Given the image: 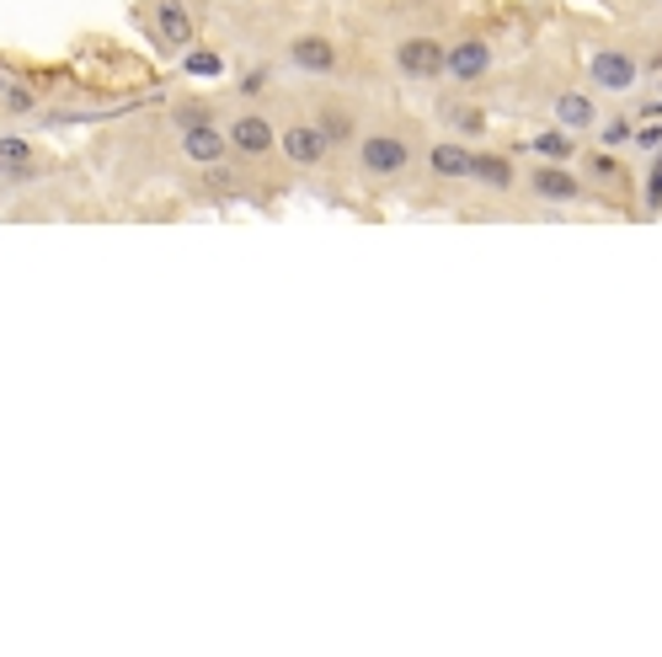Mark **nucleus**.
Returning a JSON list of instances; mask_svg holds the SVG:
<instances>
[{"mask_svg": "<svg viewBox=\"0 0 662 657\" xmlns=\"http://www.w3.org/2000/svg\"><path fill=\"white\" fill-rule=\"evenodd\" d=\"M411 166V144L391 129H374V134H358V172L385 182V177H400Z\"/></svg>", "mask_w": 662, "mask_h": 657, "instance_id": "nucleus-1", "label": "nucleus"}, {"mask_svg": "<svg viewBox=\"0 0 662 657\" xmlns=\"http://www.w3.org/2000/svg\"><path fill=\"white\" fill-rule=\"evenodd\" d=\"M225 144H230V155H241V161H263V155L278 150V129L267 124L263 113H241V118H230Z\"/></svg>", "mask_w": 662, "mask_h": 657, "instance_id": "nucleus-2", "label": "nucleus"}, {"mask_svg": "<svg viewBox=\"0 0 662 657\" xmlns=\"http://www.w3.org/2000/svg\"><path fill=\"white\" fill-rule=\"evenodd\" d=\"M283 60H289V70H300V75H336V65H342L336 43L321 38V33H300V38H289Z\"/></svg>", "mask_w": 662, "mask_h": 657, "instance_id": "nucleus-3", "label": "nucleus"}, {"mask_svg": "<svg viewBox=\"0 0 662 657\" xmlns=\"http://www.w3.org/2000/svg\"><path fill=\"white\" fill-rule=\"evenodd\" d=\"M396 70L406 80H438L444 75V43L438 38H400Z\"/></svg>", "mask_w": 662, "mask_h": 657, "instance_id": "nucleus-4", "label": "nucleus"}, {"mask_svg": "<svg viewBox=\"0 0 662 657\" xmlns=\"http://www.w3.org/2000/svg\"><path fill=\"white\" fill-rule=\"evenodd\" d=\"M278 150L294 166H321L331 155V139L321 134V124H289V129H278Z\"/></svg>", "mask_w": 662, "mask_h": 657, "instance_id": "nucleus-5", "label": "nucleus"}, {"mask_svg": "<svg viewBox=\"0 0 662 657\" xmlns=\"http://www.w3.org/2000/svg\"><path fill=\"white\" fill-rule=\"evenodd\" d=\"M588 75H594L598 91H631L636 75H641V65H636L625 49H594V54H588Z\"/></svg>", "mask_w": 662, "mask_h": 657, "instance_id": "nucleus-6", "label": "nucleus"}, {"mask_svg": "<svg viewBox=\"0 0 662 657\" xmlns=\"http://www.w3.org/2000/svg\"><path fill=\"white\" fill-rule=\"evenodd\" d=\"M492 43L486 38H460L455 49H444V75L449 80H460V86H470V80H481L486 70H492Z\"/></svg>", "mask_w": 662, "mask_h": 657, "instance_id": "nucleus-7", "label": "nucleus"}, {"mask_svg": "<svg viewBox=\"0 0 662 657\" xmlns=\"http://www.w3.org/2000/svg\"><path fill=\"white\" fill-rule=\"evenodd\" d=\"M524 182H530V193L539 198V203H577V198H583V182H577L561 161H539Z\"/></svg>", "mask_w": 662, "mask_h": 657, "instance_id": "nucleus-8", "label": "nucleus"}, {"mask_svg": "<svg viewBox=\"0 0 662 657\" xmlns=\"http://www.w3.org/2000/svg\"><path fill=\"white\" fill-rule=\"evenodd\" d=\"M470 182L486 188V193H508V188H519V172H513L508 155H497V150H475V155H470Z\"/></svg>", "mask_w": 662, "mask_h": 657, "instance_id": "nucleus-9", "label": "nucleus"}, {"mask_svg": "<svg viewBox=\"0 0 662 657\" xmlns=\"http://www.w3.org/2000/svg\"><path fill=\"white\" fill-rule=\"evenodd\" d=\"M155 38H161V49H193V11L182 0H161L155 5Z\"/></svg>", "mask_w": 662, "mask_h": 657, "instance_id": "nucleus-10", "label": "nucleus"}, {"mask_svg": "<svg viewBox=\"0 0 662 657\" xmlns=\"http://www.w3.org/2000/svg\"><path fill=\"white\" fill-rule=\"evenodd\" d=\"M470 155H475V150H464L460 139H433L428 172H433L438 182H470Z\"/></svg>", "mask_w": 662, "mask_h": 657, "instance_id": "nucleus-11", "label": "nucleus"}, {"mask_svg": "<svg viewBox=\"0 0 662 657\" xmlns=\"http://www.w3.org/2000/svg\"><path fill=\"white\" fill-rule=\"evenodd\" d=\"M182 155H188L193 166H219V161L230 155L225 129H214V124H193V129H182Z\"/></svg>", "mask_w": 662, "mask_h": 657, "instance_id": "nucleus-12", "label": "nucleus"}, {"mask_svg": "<svg viewBox=\"0 0 662 657\" xmlns=\"http://www.w3.org/2000/svg\"><path fill=\"white\" fill-rule=\"evenodd\" d=\"M556 124L572 134H594L598 129V102L588 91H556Z\"/></svg>", "mask_w": 662, "mask_h": 657, "instance_id": "nucleus-13", "label": "nucleus"}, {"mask_svg": "<svg viewBox=\"0 0 662 657\" xmlns=\"http://www.w3.org/2000/svg\"><path fill=\"white\" fill-rule=\"evenodd\" d=\"M530 150L539 155V161H572L577 155V139H572V129H545V134H534L530 139Z\"/></svg>", "mask_w": 662, "mask_h": 657, "instance_id": "nucleus-14", "label": "nucleus"}, {"mask_svg": "<svg viewBox=\"0 0 662 657\" xmlns=\"http://www.w3.org/2000/svg\"><path fill=\"white\" fill-rule=\"evenodd\" d=\"M588 182H598V188H631V172L609 150H594L588 155Z\"/></svg>", "mask_w": 662, "mask_h": 657, "instance_id": "nucleus-15", "label": "nucleus"}, {"mask_svg": "<svg viewBox=\"0 0 662 657\" xmlns=\"http://www.w3.org/2000/svg\"><path fill=\"white\" fill-rule=\"evenodd\" d=\"M316 124H321V134L331 139V150H336V144H347V139H358V134H353V113H347V108H321V118H316Z\"/></svg>", "mask_w": 662, "mask_h": 657, "instance_id": "nucleus-16", "label": "nucleus"}, {"mask_svg": "<svg viewBox=\"0 0 662 657\" xmlns=\"http://www.w3.org/2000/svg\"><path fill=\"white\" fill-rule=\"evenodd\" d=\"M0 161H5V172H27L33 166V144L16 139V134H0Z\"/></svg>", "mask_w": 662, "mask_h": 657, "instance_id": "nucleus-17", "label": "nucleus"}, {"mask_svg": "<svg viewBox=\"0 0 662 657\" xmlns=\"http://www.w3.org/2000/svg\"><path fill=\"white\" fill-rule=\"evenodd\" d=\"M444 118H449V129H460V134H481V129H486V118H481L475 108H464V102H449V108H444Z\"/></svg>", "mask_w": 662, "mask_h": 657, "instance_id": "nucleus-18", "label": "nucleus"}, {"mask_svg": "<svg viewBox=\"0 0 662 657\" xmlns=\"http://www.w3.org/2000/svg\"><path fill=\"white\" fill-rule=\"evenodd\" d=\"M598 144H603V150L631 144V118H609V124H598Z\"/></svg>", "mask_w": 662, "mask_h": 657, "instance_id": "nucleus-19", "label": "nucleus"}, {"mask_svg": "<svg viewBox=\"0 0 662 657\" xmlns=\"http://www.w3.org/2000/svg\"><path fill=\"white\" fill-rule=\"evenodd\" d=\"M33 102H38V97H33L27 86H5V97H0V108H5V113H16V118H22V113H33Z\"/></svg>", "mask_w": 662, "mask_h": 657, "instance_id": "nucleus-20", "label": "nucleus"}, {"mask_svg": "<svg viewBox=\"0 0 662 657\" xmlns=\"http://www.w3.org/2000/svg\"><path fill=\"white\" fill-rule=\"evenodd\" d=\"M631 139H636L647 155H658V150H662V124H652V129H641V134H631Z\"/></svg>", "mask_w": 662, "mask_h": 657, "instance_id": "nucleus-21", "label": "nucleus"}, {"mask_svg": "<svg viewBox=\"0 0 662 657\" xmlns=\"http://www.w3.org/2000/svg\"><path fill=\"white\" fill-rule=\"evenodd\" d=\"M188 70H193V75H219V60L203 49V54H188Z\"/></svg>", "mask_w": 662, "mask_h": 657, "instance_id": "nucleus-22", "label": "nucleus"}, {"mask_svg": "<svg viewBox=\"0 0 662 657\" xmlns=\"http://www.w3.org/2000/svg\"><path fill=\"white\" fill-rule=\"evenodd\" d=\"M647 203L662 209V150H658V166H652V188H647Z\"/></svg>", "mask_w": 662, "mask_h": 657, "instance_id": "nucleus-23", "label": "nucleus"}, {"mask_svg": "<svg viewBox=\"0 0 662 657\" xmlns=\"http://www.w3.org/2000/svg\"><path fill=\"white\" fill-rule=\"evenodd\" d=\"M641 113H647V118H662V86H658V102H652V108H641Z\"/></svg>", "mask_w": 662, "mask_h": 657, "instance_id": "nucleus-24", "label": "nucleus"}, {"mask_svg": "<svg viewBox=\"0 0 662 657\" xmlns=\"http://www.w3.org/2000/svg\"><path fill=\"white\" fill-rule=\"evenodd\" d=\"M5 86H11V80H5V75H0V97H5Z\"/></svg>", "mask_w": 662, "mask_h": 657, "instance_id": "nucleus-25", "label": "nucleus"}, {"mask_svg": "<svg viewBox=\"0 0 662 657\" xmlns=\"http://www.w3.org/2000/svg\"><path fill=\"white\" fill-rule=\"evenodd\" d=\"M0 177H5V161H0Z\"/></svg>", "mask_w": 662, "mask_h": 657, "instance_id": "nucleus-26", "label": "nucleus"}]
</instances>
